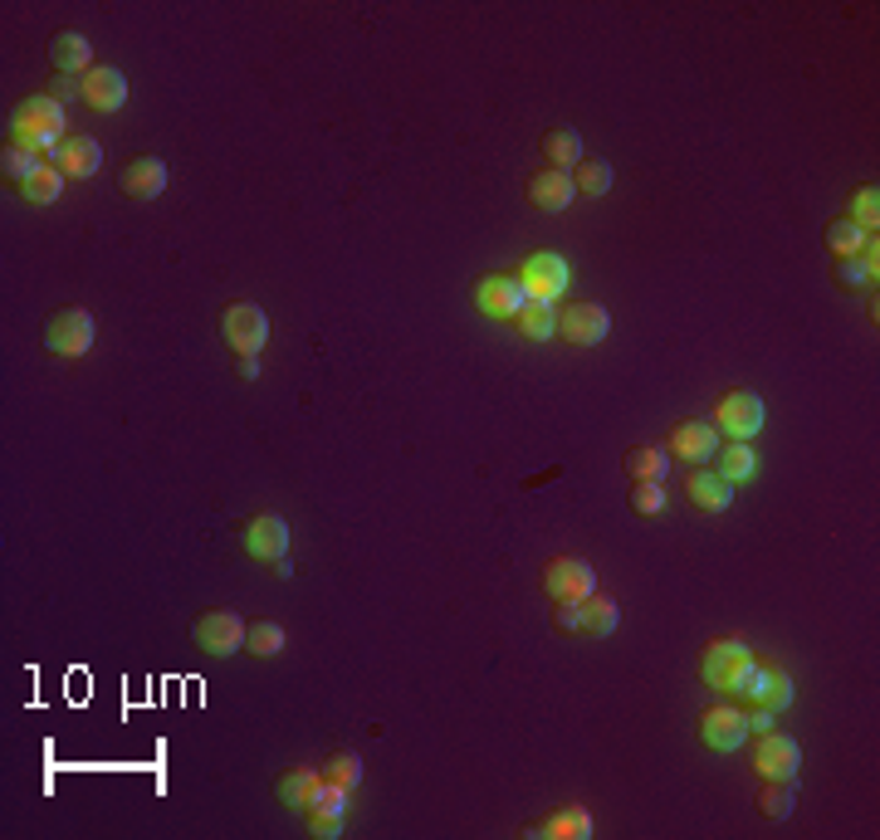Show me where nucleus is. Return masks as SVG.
Instances as JSON below:
<instances>
[{"label": "nucleus", "instance_id": "f257e3e1", "mask_svg": "<svg viewBox=\"0 0 880 840\" xmlns=\"http://www.w3.org/2000/svg\"><path fill=\"white\" fill-rule=\"evenodd\" d=\"M10 142H25V147H35L45 161H54V152H59V142H64V108L54 103L49 93L15 103V113H10Z\"/></svg>", "mask_w": 880, "mask_h": 840}, {"label": "nucleus", "instance_id": "f03ea898", "mask_svg": "<svg viewBox=\"0 0 880 840\" xmlns=\"http://www.w3.org/2000/svg\"><path fill=\"white\" fill-rule=\"evenodd\" d=\"M221 333H225V343L235 347V357H259V347L269 343V318L259 303L235 299L231 309L221 313Z\"/></svg>", "mask_w": 880, "mask_h": 840}, {"label": "nucleus", "instance_id": "7ed1b4c3", "mask_svg": "<svg viewBox=\"0 0 880 840\" xmlns=\"http://www.w3.org/2000/svg\"><path fill=\"white\" fill-rule=\"evenodd\" d=\"M93 337H98V327H93V318L83 309H59L45 323V347L49 352H59V357H89Z\"/></svg>", "mask_w": 880, "mask_h": 840}, {"label": "nucleus", "instance_id": "20e7f679", "mask_svg": "<svg viewBox=\"0 0 880 840\" xmlns=\"http://www.w3.org/2000/svg\"><path fill=\"white\" fill-rule=\"evenodd\" d=\"M714 430L729 435V440H754L764 430V396L758 391H729L714 411Z\"/></svg>", "mask_w": 880, "mask_h": 840}, {"label": "nucleus", "instance_id": "39448f33", "mask_svg": "<svg viewBox=\"0 0 880 840\" xmlns=\"http://www.w3.org/2000/svg\"><path fill=\"white\" fill-rule=\"evenodd\" d=\"M519 283L528 289L534 303H558V293L568 289V259L538 249V255H528L524 265H519Z\"/></svg>", "mask_w": 880, "mask_h": 840}, {"label": "nucleus", "instance_id": "423d86ee", "mask_svg": "<svg viewBox=\"0 0 880 840\" xmlns=\"http://www.w3.org/2000/svg\"><path fill=\"white\" fill-rule=\"evenodd\" d=\"M543 592L553 596V602H582V596L597 592V572L592 562L582 558H553L543 567Z\"/></svg>", "mask_w": 880, "mask_h": 840}, {"label": "nucleus", "instance_id": "0eeeda50", "mask_svg": "<svg viewBox=\"0 0 880 840\" xmlns=\"http://www.w3.org/2000/svg\"><path fill=\"white\" fill-rule=\"evenodd\" d=\"M245 620L235 616V611H205L201 620L191 626V636H196V646H201L205 654H215V660H225V654H235L245 646Z\"/></svg>", "mask_w": 880, "mask_h": 840}, {"label": "nucleus", "instance_id": "6e6552de", "mask_svg": "<svg viewBox=\"0 0 880 840\" xmlns=\"http://www.w3.org/2000/svg\"><path fill=\"white\" fill-rule=\"evenodd\" d=\"M524 303H534V299H528L524 283L509 279V275H484L475 283V309H480L484 318H519Z\"/></svg>", "mask_w": 880, "mask_h": 840}, {"label": "nucleus", "instance_id": "1a4fd4ad", "mask_svg": "<svg viewBox=\"0 0 880 840\" xmlns=\"http://www.w3.org/2000/svg\"><path fill=\"white\" fill-rule=\"evenodd\" d=\"M744 738H748V714H744V708L714 704V708H704V714H700V743L704 748L734 752V748H744Z\"/></svg>", "mask_w": 880, "mask_h": 840}, {"label": "nucleus", "instance_id": "9d476101", "mask_svg": "<svg viewBox=\"0 0 880 840\" xmlns=\"http://www.w3.org/2000/svg\"><path fill=\"white\" fill-rule=\"evenodd\" d=\"M558 333L568 337L572 347H597L606 333H612V313L602 303H568L558 313Z\"/></svg>", "mask_w": 880, "mask_h": 840}, {"label": "nucleus", "instance_id": "9b49d317", "mask_svg": "<svg viewBox=\"0 0 880 840\" xmlns=\"http://www.w3.org/2000/svg\"><path fill=\"white\" fill-rule=\"evenodd\" d=\"M748 660H754V654H748V646H744V640H734V636H729V640H714V646H704L700 680L710 684V690H729V684H734V674L744 670Z\"/></svg>", "mask_w": 880, "mask_h": 840}, {"label": "nucleus", "instance_id": "f8f14e48", "mask_svg": "<svg viewBox=\"0 0 880 840\" xmlns=\"http://www.w3.org/2000/svg\"><path fill=\"white\" fill-rule=\"evenodd\" d=\"M754 768L764 772V782H773V777H798V768H802L798 738H788V733H764V738L754 743Z\"/></svg>", "mask_w": 880, "mask_h": 840}, {"label": "nucleus", "instance_id": "ddd939ff", "mask_svg": "<svg viewBox=\"0 0 880 840\" xmlns=\"http://www.w3.org/2000/svg\"><path fill=\"white\" fill-rule=\"evenodd\" d=\"M79 83H83V103L98 108V113H118V108H127V74L113 69V64H93Z\"/></svg>", "mask_w": 880, "mask_h": 840}, {"label": "nucleus", "instance_id": "4468645a", "mask_svg": "<svg viewBox=\"0 0 880 840\" xmlns=\"http://www.w3.org/2000/svg\"><path fill=\"white\" fill-rule=\"evenodd\" d=\"M245 552L259 562H279L289 558V523L279 514H259L245 523Z\"/></svg>", "mask_w": 880, "mask_h": 840}, {"label": "nucleus", "instance_id": "2eb2a0df", "mask_svg": "<svg viewBox=\"0 0 880 840\" xmlns=\"http://www.w3.org/2000/svg\"><path fill=\"white\" fill-rule=\"evenodd\" d=\"M167 181H171V171L161 157H133L123 167V177H118V187H123L127 201H152V195L167 191Z\"/></svg>", "mask_w": 880, "mask_h": 840}, {"label": "nucleus", "instance_id": "dca6fc26", "mask_svg": "<svg viewBox=\"0 0 880 840\" xmlns=\"http://www.w3.org/2000/svg\"><path fill=\"white\" fill-rule=\"evenodd\" d=\"M714 450H720V430H714L710 421H680L676 435H670V455H676V460L704 464V460H714Z\"/></svg>", "mask_w": 880, "mask_h": 840}, {"label": "nucleus", "instance_id": "f3484780", "mask_svg": "<svg viewBox=\"0 0 880 840\" xmlns=\"http://www.w3.org/2000/svg\"><path fill=\"white\" fill-rule=\"evenodd\" d=\"M684 494H690V504L700 508V514H724V508L734 504V484L704 464H694V474L684 479Z\"/></svg>", "mask_w": 880, "mask_h": 840}, {"label": "nucleus", "instance_id": "a211bd4d", "mask_svg": "<svg viewBox=\"0 0 880 840\" xmlns=\"http://www.w3.org/2000/svg\"><path fill=\"white\" fill-rule=\"evenodd\" d=\"M528 201H534L538 211H548V215L568 211V205L578 201V187H572V171H553V167H543L538 177H528Z\"/></svg>", "mask_w": 880, "mask_h": 840}, {"label": "nucleus", "instance_id": "6ab92c4d", "mask_svg": "<svg viewBox=\"0 0 880 840\" xmlns=\"http://www.w3.org/2000/svg\"><path fill=\"white\" fill-rule=\"evenodd\" d=\"M54 167L69 181H83L103 167V147H98V137H64L59 152H54Z\"/></svg>", "mask_w": 880, "mask_h": 840}, {"label": "nucleus", "instance_id": "aec40b11", "mask_svg": "<svg viewBox=\"0 0 880 840\" xmlns=\"http://www.w3.org/2000/svg\"><path fill=\"white\" fill-rule=\"evenodd\" d=\"M49 64L59 74H74V79H83V74L93 69V49L83 35H74V30H64V35L49 40Z\"/></svg>", "mask_w": 880, "mask_h": 840}, {"label": "nucleus", "instance_id": "412c9836", "mask_svg": "<svg viewBox=\"0 0 880 840\" xmlns=\"http://www.w3.org/2000/svg\"><path fill=\"white\" fill-rule=\"evenodd\" d=\"M543 157L553 171H572L582 161V133L578 127H548L543 133Z\"/></svg>", "mask_w": 880, "mask_h": 840}, {"label": "nucleus", "instance_id": "4be33fe9", "mask_svg": "<svg viewBox=\"0 0 880 840\" xmlns=\"http://www.w3.org/2000/svg\"><path fill=\"white\" fill-rule=\"evenodd\" d=\"M528 836H548V840H587L592 836V811H582V806H562V811H553L543 826H534Z\"/></svg>", "mask_w": 880, "mask_h": 840}, {"label": "nucleus", "instance_id": "5701e85b", "mask_svg": "<svg viewBox=\"0 0 880 840\" xmlns=\"http://www.w3.org/2000/svg\"><path fill=\"white\" fill-rule=\"evenodd\" d=\"M578 606H582V630H587V636H597V640H602V636H612V630L622 626V611H616V602H612V596L592 592V596H582Z\"/></svg>", "mask_w": 880, "mask_h": 840}, {"label": "nucleus", "instance_id": "b1692460", "mask_svg": "<svg viewBox=\"0 0 880 840\" xmlns=\"http://www.w3.org/2000/svg\"><path fill=\"white\" fill-rule=\"evenodd\" d=\"M758 469V455L748 450V440H729L714 450V474H724L729 484H738V479H754Z\"/></svg>", "mask_w": 880, "mask_h": 840}, {"label": "nucleus", "instance_id": "393cba45", "mask_svg": "<svg viewBox=\"0 0 880 840\" xmlns=\"http://www.w3.org/2000/svg\"><path fill=\"white\" fill-rule=\"evenodd\" d=\"M758 811L768 816V821H788L792 811H798V777H773L764 792H758Z\"/></svg>", "mask_w": 880, "mask_h": 840}, {"label": "nucleus", "instance_id": "a878e982", "mask_svg": "<svg viewBox=\"0 0 880 840\" xmlns=\"http://www.w3.org/2000/svg\"><path fill=\"white\" fill-rule=\"evenodd\" d=\"M626 474H632V484H660L670 474V455L656 450V445H640V450L626 455Z\"/></svg>", "mask_w": 880, "mask_h": 840}, {"label": "nucleus", "instance_id": "bb28decb", "mask_svg": "<svg viewBox=\"0 0 880 840\" xmlns=\"http://www.w3.org/2000/svg\"><path fill=\"white\" fill-rule=\"evenodd\" d=\"M64 181H69V177H64V171L54 167V161H45V167H40L35 177H30L25 187H20V195H25L30 205H54V201L64 195Z\"/></svg>", "mask_w": 880, "mask_h": 840}, {"label": "nucleus", "instance_id": "cd10ccee", "mask_svg": "<svg viewBox=\"0 0 880 840\" xmlns=\"http://www.w3.org/2000/svg\"><path fill=\"white\" fill-rule=\"evenodd\" d=\"M40 167H45V157H40L35 147H25V142H10L5 157H0V171H5V181H15V187H25Z\"/></svg>", "mask_w": 880, "mask_h": 840}, {"label": "nucleus", "instance_id": "c85d7f7f", "mask_svg": "<svg viewBox=\"0 0 880 840\" xmlns=\"http://www.w3.org/2000/svg\"><path fill=\"white\" fill-rule=\"evenodd\" d=\"M319 777H323V772H313V768H289L285 777L275 782V796L285 806H309V796H313V787H319Z\"/></svg>", "mask_w": 880, "mask_h": 840}, {"label": "nucleus", "instance_id": "c756f323", "mask_svg": "<svg viewBox=\"0 0 880 840\" xmlns=\"http://www.w3.org/2000/svg\"><path fill=\"white\" fill-rule=\"evenodd\" d=\"M245 650L255 654V660H275V654L285 650V626H275V620H249Z\"/></svg>", "mask_w": 880, "mask_h": 840}, {"label": "nucleus", "instance_id": "7c9ffc66", "mask_svg": "<svg viewBox=\"0 0 880 840\" xmlns=\"http://www.w3.org/2000/svg\"><path fill=\"white\" fill-rule=\"evenodd\" d=\"M572 187H578V195H606L612 191V161L602 157H582L578 167H572Z\"/></svg>", "mask_w": 880, "mask_h": 840}, {"label": "nucleus", "instance_id": "2f4dec72", "mask_svg": "<svg viewBox=\"0 0 880 840\" xmlns=\"http://www.w3.org/2000/svg\"><path fill=\"white\" fill-rule=\"evenodd\" d=\"M519 333L534 337V343H548L553 333H558V309L553 303H524V313H519Z\"/></svg>", "mask_w": 880, "mask_h": 840}, {"label": "nucleus", "instance_id": "473e14b6", "mask_svg": "<svg viewBox=\"0 0 880 840\" xmlns=\"http://www.w3.org/2000/svg\"><path fill=\"white\" fill-rule=\"evenodd\" d=\"M363 758H357V752H333V758L328 762H323V777H333V782H343V787L347 792H353V787H363Z\"/></svg>", "mask_w": 880, "mask_h": 840}, {"label": "nucleus", "instance_id": "72a5a7b5", "mask_svg": "<svg viewBox=\"0 0 880 840\" xmlns=\"http://www.w3.org/2000/svg\"><path fill=\"white\" fill-rule=\"evenodd\" d=\"M851 225H861L866 235H876V225H880V191L876 187H856V195H851V215H846Z\"/></svg>", "mask_w": 880, "mask_h": 840}, {"label": "nucleus", "instance_id": "f704fd0d", "mask_svg": "<svg viewBox=\"0 0 880 840\" xmlns=\"http://www.w3.org/2000/svg\"><path fill=\"white\" fill-rule=\"evenodd\" d=\"M343 806H347V787H343V782L319 777V787H313V796H309V806H303V811H328V816H343Z\"/></svg>", "mask_w": 880, "mask_h": 840}, {"label": "nucleus", "instance_id": "c9c22d12", "mask_svg": "<svg viewBox=\"0 0 880 840\" xmlns=\"http://www.w3.org/2000/svg\"><path fill=\"white\" fill-rule=\"evenodd\" d=\"M861 239H866V231L861 225H851V221H832L827 225V249L832 255H842V259H851L856 249H861Z\"/></svg>", "mask_w": 880, "mask_h": 840}, {"label": "nucleus", "instance_id": "e433bc0d", "mask_svg": "<svg viewBox=\"0 0 880 840\" xmlns=\"http://www.w3.org/2000/svg\"><path fill=\"white\" fill-rule=\"evenodd\" d=\"M792 699H798V690H792V680H788V674H782V670H768V680H764V694H758V704H764V708H773V714H778V708H788Z\"/></svg>", "mask_w": 880, "mask_h": 840}, {"label": "nucleus", "instance_id": "4c0bfd02", "mask_svg": "<svg viewBox=\"0 0 880 840\" xmlns=\"http://www.w3.org/2000/svg\"><path fill=\"white\" fill-rule=\"evenodd\" d=\"M632 508H636L640 518L660 514V508H666V489H660V484H632Z\"/></svg>", "mask_w": 880, "mask_h": 840}, {"label": "nucleus", "instance_id": "58836bf2", "mask_svg": "<svg viewBox=\"0 0 880 840\" xmlns=\"http://www.w3.org/2000/svg\"><path fill=\"white\" fill-rule=\"evenodd\" d=\"M553 626L568 630V636L572 630H582V606L578 602H553Z\"/></svg>", "mask_w": 880, "mask_h": 840}, {"label": "nucleus", "instance_id": "ea45409f", "mask_svg": "<svg viewBox=\"0 0 880 840\" xmlns=\"http://www.w3.org/2000/svg\"><path fill=\"white\" fill-rule=\"evenodd\" d=\"M309 836H319V840H333V836H343V816H328V811H309Z\"/></svg>", "mask_w": 880, "mask_h": 840}, {"label": "nucleus", "instance_id": "a19ab883", "mask_svg": "<svg viewBox=\"0 0 880 840\" xmlns=\"http://www.w3.org/2000/svg\"><path fill=\"white\" fill-rule=\"evenodd\" d=\"M836 275H842L846 289H861V283H871V275H866V269L856 265V259H842V265H836Z\"/></svg>", "mask_w": 880, "mask_h": 840}, {"label": "nucleus", "instance_id": "79ce46f5", "mask_svg": "<svg viewBox=\"0 0 880 840\" xmlns=\"http://www.w3.org/2000/svg\"><path fill=\"white\" fill-rule=\"evenodd\" d=\"M235 372H241V381H255L259 377V357H235Z\"/></svg>", "mask_w": 880, "mask_h": 840}]
</instances>
